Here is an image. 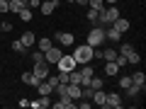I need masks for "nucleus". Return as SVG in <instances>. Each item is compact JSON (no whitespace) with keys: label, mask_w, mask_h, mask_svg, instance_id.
<instances>
[{"label":"nucleus","mask_w":146,"mask_h":109,"mask_svg":"<svg viewBox=\"0 0 146 109\" xmlns=\"http://www.w3.org/2000/svg\"><path fill=\"white\" fill-rule=\"evenodd\" d=\"M105 107H112V109H122V97L117 92L107 95V102H105Z\"/></svg>","instance_id":"obj_11"},{"label":"nucleus","mask_w":146,"mask_h":109,"mask_svg":"<svg viewBox=\"0 0 146 109\" xmlns=\"http://www.w3.org/2000/svg\"><path fill=\"white\" fill-rule=\"evenodd\" d=\"M36 46H39V51H49L54 44H51V39H46V36H44V39H39V41H36Z\"/></svg>","instance_id":"obj_23"},{"label":"nucleus","mask_w":146,"mask_h":109,"mask_svg":"<svg viewBox=\"0 0 146 109\" xmlns=\"http://www.w3.org/2000/svg\"><path fill=\"white\" fill-rule=\"evenodd\" d=\"M0 12H7V0H0Z\"/></svg>","instance_id":"obj_35"},{"label":"nucleus","mask_w":146,"mask_h":109,"mask_svg":"<svg viewBox=\"0 0 146 109\" xmlns=\"http://www.w3.org/2000/svg\"><path fill=\"white\" fill-rule=\"evenodd\" d=\"M124 92H127V97H129V99H134V97H139V92H144V90H141L139 85H134V83H131L129 87L124 90Z\"/></svg>","instance_id":"obj_21"},{"label":"nucleus","mask_w":146,"mask_h":109,"mask_svg":"<svg viewBox=\"0 0 146 109\" xmlns=\"http://www.w3.org/2000/svg\"><path fill=\"white\" fill-rule=\"evenodd\" d=\"M54 107H56V109H76V102H73L68 95H61V99L54 102Z\"/></svg>","instance_id":"obj_9"},{"label":"nucleus","mask_w":146,"mask_h":109,"mask_svg":"<svg viewBox=\"0 0 146 109\" xmlns=\"http://www.w3.org/2000/svg\"><path fill=\"white\" fill-rule=\"evenodd\" d=\"M54 39H56V41H61L63 46H73V41H76V36H73L71 32H56V34H54Z\"/></svg>","instance_id":"obj_7"},{"label":"nucleus","mask_w":146,"mask_h":109,"mask_svg":"<svg viewBox=\"0 0 146 109\" xmlns=\"http://www.w3.org/2000/svg\"><path fill=\"white\" fill-rule=\"evenodd\" d=\"M5 32H12V24H10V22H3V24H0V34H5Z\"/></svg>","instance_id":"obj_32"},{"label":"nucleus","mask_w":146,"mask_h":109,"mask_svg":"<svg viewBox=\"0 0 146 109\" xmlns=\"http://www.w3.org/2000/svg\"><path fill=\"white\" fill-rule=\"evenodd\" d=\"M88 5L93 7V10H98V12L102 10V7H105V5H102V0H88Z\"/></svg>","instance_id":"obj_29"},{"label":"nucleus","mask_w":146,"mask_h":109,"mask_svg":"<svg viewBox=\"0 0 146 109\" xmlns=\"http://www.w3.org/2000/svg\"><path fill=\"white\" fill-rule=\"evenodd\" d=\"M131 83H134V85H139V87L144 90V87H146V75H144L141 70H139V73H134V75H131Z\"/></svg>","instance_id":"obj_20"},{"label":"nucleus","mask_w":146,"mask_h":109,"mask_svg":"<svg viewBox=\"0 0 146 109\" xmlns=\"http://www.w3.org/2000/svg\"><path fill=\"white\" fill-rule=\"evenodd\" d=\"M20 41L25 44V49H29V46H34V44H36V36H34V32H25V34L20 36Z\"/></svg>","instance_id":"obj_13"},{"label":"nucleus","mask_w":146,"mask_h":109,"mask_svg":"<svg viewBox=\"0 0 146 109\" xmlns=\"http://www.w3.org/2000/svg\"><path fill=\"white\" fill-rule=\"evenodd\" d=\"M105 3H107V5H115V3H117V0H105Z\"/></svg>","instance_id":"obj_38"},{"label":"nucleus","mask_w":146,"mask_h":109,"mask_svg":"<svg viewBox=\"0 0 146 109\" xmlns=\"http://www.w3.org/2000/svg\"><path fill=\"white\" fill-rule=\"evenodd\" d=\"M58 5H61V3H58V0H44L42 5H39V10H42V15L46 17V15H51V12L56 10Z\"/></svg>","instance_id":"obj_8"},{"label":"nucleus","mask_w":146,"mask_h":109,"mask_svg":"<svg viewBox=\"0 0 146 109\" xmlns=\"http://www.w3.org/2000/svg\"><path fill=\"white\" fill-rule=\"evenodd\" d=\"M22 3H25V5H27V0H22Z\"/></svg>","instance_id":"obj_39"},{"label":"nucleus","mask_w":146,"mask_h":109,"mask_svg":"<svg viewBox=\"0 0 146 109\" xmlns=\"http://www.w3.org/2000/svg\"><path fill=\"white\" fill-rule=\"evenodd\" d=\"M90 99H93V102L98 104V107H105V102H107V92H102V90H95Z\"/></svg>","instance_id":"obj_14"},{"label":"nucleus","mask_w":146,"mask_h":109,"mask_svg":"<svg viewBox=\"0 0 146 109\" xmlns=\"http://www.w3.org/2000/svg\"><path fill=\"white\" fill-rule=\"evenodd\" d=\"M90 87L93 90H102V78H95L93 75V78H90Z\"/></svg>","instance_id":"obj_25"},{"label":"nucleus","mask_w":146,"mask_h":109,"mask_svg":"<svg viewBox=\"0 0 146 109\" xmlns=\"http://www.w3.org/2000/svg\"><path fill=\"white\" fill-rule=\"evenodd\" d=\"M117 73H119V66H117L115 61H107V63H105V75H110V78H115Z\"/></svg>","instance_id":"obj_16"},{"label":"nucleus","mask_w":146,"mask_h":109,"mask_svg":"<svg viewBox=\"0 0 146 109\" xmlns=\"http://www.w3.org/2000/svg\"><path fill=\"white\" fill-rule=\"evenodd\" d=\"M117 85H119V87H129V85H131V75H122V80H119V83H117Z\"/></svg>","instance_id":"obj_28"},{"label":"nucleus","mask_w":146,"mask_h":109,"mask_svg":"<svg viewBox=\"0 0 146 109\" xmlns=\"http://www.w3.org/2000/svg\"><path fill=\"white\" fill-rule=\"evenodd\" d=\"M61 56H63V51L58 46H51L49 51H44V61H46V63H58Z\"/></svg>","instance_id":"obj_6"},{"label":"nucleus","mask_w":146,"mask_h":109,"mask_svg":"<svg viewBox=\"0 0 146 109\" xmlns=\"http://www.w3.org/2000/svg\"><path fill=\"white\" fill-rule=\"evenodd\" d=\"M22 7H25V3H22V0H7V12H20Z\"/></svg>","instance_id":"obj_19"},{"label":"nucleus","mask_w":146,"mask_h":109,"mask_svg":"<svg viewBox=\"0 0 146 109\" xmlns=\"http://www.w3.org/2000/svg\"><path fill=\"white\" fill-rule=\"evenodd\" d=\"M117 17H119V10H117L115 5L102 7V10H100V17H98V24H112Z\"/></svg>","instance_id":"obj_2"},{"label":"nucleus","mask_w":146,"mask_h":109,"mask_svg":"<svg viewBox=\"0 0 146 109\" xmlns=\"http://www.w3.org/2000/svg\"><path fill=\"white\" fill-rule=\"evenodd\" d=\"M66 95L71 99H80V85L78 83H66Z\"/></svg>","instance_id":"obj_10"},{"label":"nucleus","mask_w":146,"mask_h":109,"mask_svg":"<svg viewBox=\"0 0 146 109\" xmlns=\"http://www.w3.org/2000/svg\"><path fill=\"white\" fill-rule=\"evenodd\" d=\"M17 15H20V20H22V22H29V20H32V10H29V7H27V5L22 7V10L17 12Z\"/></svg>","instance_id":"obj_24"},{"label":"nucleus","mask_w":146,"mask_h":109,"mask_svg":"<svg viewBox=\"0 0 146 109\" xmlns=\"http://www.w3.org/2000/svg\"><path fill=\"white\" fill-rule=\"evenodd\" d=\"M36 90H39V95H51L54 87L46 83V80H39V85H36Z\"/></svg>","instance_id":"obj_22"},{"label":"nucleus","mask_w":146,"mask_h":109,"mask_svg":"<svg viewBox=\"0 0 146 109\" xmlns=\"http://www.w3.org/2000/svg\"><path fill=\"white\" fill-rule=\"evenodd\" d=\"M12 51H17V53H25L27 49H25V44H22L20 39H17V41H12Z\"/></svg>","instance_id":"obj_26"},{"label":"nucleus","mask_w":146,"mask_h":109,"mask_svg":"<svg viewBox=\"0 0 146 109\" xmlns=\"http://www.w3.org/2000/svg\"><path fill=\"white\" fill-rule=\"evenodd\" d=\"M131 51H134V49H131V44H122V56H127V53H131Z\"/></svg>","instance_id":"obj_33"},{"label":"nucleus","mask_w":146,"mask_h":109,"mask_svg":"<svg viewBox=\"0 0 146 109\" xmlns=\"http://www.w3.org/2000/svg\"><path fill=\"white\" fill-rule=\"evenodd\" d=\"M100 58H102V61H115L117 51L115 49H100Z\"/></svg>","instance_id":"obj_17"},{"label":"nucleus","mask_w":146,"mask_h":109,"mask_svg":"<svg viewBox=\"0 0 146 109\" xmlns=\"http://www.w3.org/2000/svg\"><path fill=\"white\" fill-rule=\"evenodd\" d=\"M90 104H93V102H88V99H80V102H76V107H80V109H90Z\"/></svg>","instance_id":"obj_34"},{"label":"nucleus","mask_w":146,"mask_h":109,"mask_svg":"<svg viewBox=\"0 0 146 109\" xmlns=\"http://www.w3.org/2000/svg\"><path fill=\"white\" fill-rule=\"evenodd\" d=\"M44 61V51H34L32 53V63H42Z\"/></svg>","instance_id":"obj_30"},{"label":"nucleus","mask_w":146,"mask_h":109,"mask_svg":"<svg viewBox=\"0 0 146 109\" xmlns=\"http://www.w3.org/2000/svg\"><path fill=\"white\" fill-rule=\"evenodd\" d=\"M22 83H25V85H32V87H36V85H39V80H36L34 73H22Z\"/></svg>","instance_id":"obj_18"},{"label":"nucleus","mask_w":146,"mask_h":109,"mask_svg":"<svg viewBox=\"0 0 146 109\" xmlns=\"http://www.w3.org/2000/svg\"><path fill=\"white\" fill-rule=\"evenodd\" d=\"M112 27H115V29H117V32H119V34H124V32H127V29H129V27H131V24H129V20H124V17H117V20H115V22H112Z\"/></svg>","instance_id":"obj_12"},{"label":"nucleus","mask_w":146,"mask_h":109,"mask_svg":"<svg viewBox=\"0 0 146 109\" xmlns=\"http://www.w3.org/2000/svg\"><path fill=\"white\" fill-rule=\"evenodd\" d=\"M0 17H3V12H0Z\"/></svg>","instance_id":"obj_40"},{"label":"nucleus","mask_w":146,"mask_h":109,"mask_svg":"<svg viewBox=\"0 0 146 109\" xmlns=\"http://www.w3.org/2000/svg\"><path fill=\"white\" fill-rule=\"evenodd\" d=\"M17 104H20L22 109H27V107H29V99H20V102H17Z\"/></svg>","instance_id":"obj_36"},{"label":"nucleus","mask_w":146,"mask_h":109,"mask_svg":"<svg viewBox=\"0 0 146 109\" xmlns=\"http://www.w3.org/2000/svg\"><path fill=\"white\" fill-rule=\"evenodd\" d=\"M105 39H110V41H115V44H117V41L122 39V34L115 29V27H107V29H105Z\"/></svg>","instance_id":"obj_15"},{"label":"nucleus","mask_w":146,"mask_h":109,"mask_svg":"<svg viewBox=\"0 0 146 109\" xmlns=\"http://www.w3.org/2000/svg\"><path fill=\"white\" fill-rule=\"evenodd\" d=\"M56 66H58V70H66V73H71L73 68L78 66V63H76V58H73V56H68V53H63V56L58 58V63H56Z\"/></svg>","instance_id":"obj_4"},{"label":"nucleus","mask_w":146,"mask_h":109,"mask_svg":"<svg viewBox=\"0 0 146 109\" xmlns=\"http://www.w3.org/2000/svg\"><path fill=\"white\" fill-rule=\"evenodd\" d=\"M105 41V27H93V29L88 32V46H93V49H98L100 44Z\"/></svg>","instance_id":"obj_3"},{"label":"nucleus","mask_w":146,"mask_h":109,"mask_svg":"<svg viewBox=\"0 0 146 109\" xmlns=\"http://www.w3.org/2000/svg\"><path fill=\"white\" fill-rule=\"evenodd\" d=\"M76 3H78V5H88V0H76Z\"/></svg>","instance_id":"obj_37"},{"label":"nucleus","mask_w":146,"mask_h":109,"mask_svg":"<svg viewBox=\"0 0 146 109\" xmlns=\"http://www.w3.org/2000/svg\"><path fill=\"white\" fill-rule=\"evenodd\" d=\"M141 61V56L136 51H131V53H127V63H139Z\"/></svg>","instance_id":"obj_27"},{"label":"nucleus","mask_w":146,"mask_h":109,"mask_svg":"<svg viewBox=\"0 0 146 109\" xmlns=\"http://www.w3.org/2000/svg\"><path fill=\"white\" fill-rule=\"evenodd\" d=\"M36 75V80H46L49 78V63L42 61V63H34V70H32Z\"/></svg>","instance_id":"obj_5"},{"label":"nucleus","mask_w":146,"mask_h":109,"mask_svg":"<svg viewBox=\"0 0 146 109\" xmlns=\"http://www.w3.org/2000/svg\"><path fill=\"white\" fill-rule=\"evenodd\" d=\"M98 17H100V12H98V10H93V7H90V10H88V20H90V22H95V24H98Z\"/></svg>","instance_id":"obj_31"},{"label":"nucleus","mask_w":146,"mask_h":109,"mask_svg":"<svg viewBox=\"0 0 146 109\" xmlns=\"http://www.w3.org/2000/svg\"><path fill=\"white\" fill-rule=\"evenodd\" d=\"M73 58H76V63H90L93 61V46H88V44H78V46L73 49V53H71Z\"/></svg>","instance_id":"obj_1"}]
</instances>
